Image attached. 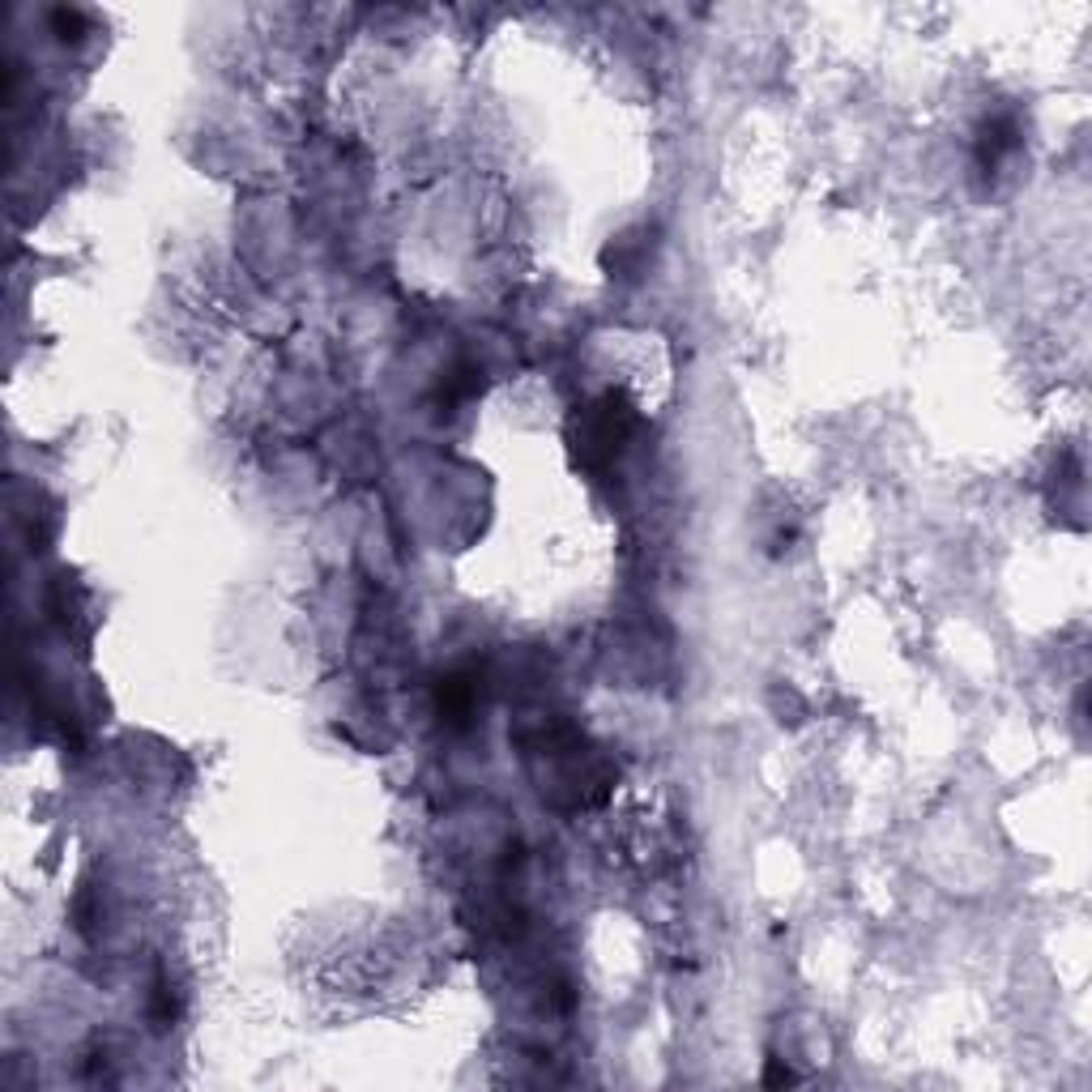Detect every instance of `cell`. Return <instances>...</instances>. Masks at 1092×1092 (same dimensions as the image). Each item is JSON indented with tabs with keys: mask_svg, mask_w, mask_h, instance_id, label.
<instances>
[{
	"mask_svg": "<svg viewBox=\"0 0 1092 1092\" xmlns=\"http://www.w3.org/2000/svg\"><path fill=\"white\" fill-rule=\"evenodd\" d=\"M1016 145V129H1012V120H994L990 129L981 133V166H994L1007 150Z\"/></svg>",
	"mask_w": 1092,
	"mask_h": 1092,
	"instance_id": "6da1fadb",
	"label": "cell"
},
{
	"mask_svg": "<svg viewBox=\"0 0 1092 1092\" xmlns=\"http://www.w3.org/2000/svg\"><path fill=\"white\" fill-rule=\"evenodd\" d=\"M794 1080H798V1076H794L789 1067H781L776 1058H768V1076H764V1084H794Z\"/></svg>",
	"mask_w": 1092,
	"mask_h": 1092,
	"instance_id": "7a4b0ae2",
	"label": "cell"
}]
</instances>
